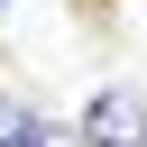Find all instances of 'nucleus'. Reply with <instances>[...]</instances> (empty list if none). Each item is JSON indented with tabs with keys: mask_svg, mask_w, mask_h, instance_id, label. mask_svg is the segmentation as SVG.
Returning <instances> with one entry per match:
<instances>
[{
	"mask_svg": "<svg viewBox=\"0 0 147 147\" xmlns=\"http://www.w3.org/2000/svg\"><path fill=\"white\" fill-rule=\"evenodd\" d=\"M83 138L92 147H147V92H92V110H83Z\"/></svg>",
	"mask_w": 147,
	"mask_h": 147,
	"instance_id": "f257e3e1",
	"label": "nucleus"
},
{
	"mask_svg": "<svg viewBox=\"0 0 147 147\" xmlns=\"http://www.w3.org/2000/svg\"><path fill=\"white\" fill-rule=\"evenodd\" d=\"M0 9H9V0H0Z\"/></svg>",
	"mask_w": 147,
	"mask_h": 147,
	"instance_id": "f03ea898",
	"label": "nucleus"
}]
</instances>
